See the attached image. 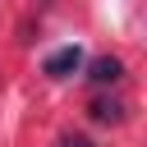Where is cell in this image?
Returning <instances> with one entry per match:
<instances>
[{
  "instance_id": "obj_2",
  "label": "cell",
  "mask_w": 147,
  "mask_h": 147,
  "mask_svg": "<svg viewBox=\"0 0 147 147\" xmlns=\"http://www.w3.org/2000/svg\"><path fill=\"white\" fill-rule=\"evenodd\" d=\"M124 78V64L115 60V55H96L92 64H87V83H96V87H110V83H119Z\"/></svg>"
},
{
  "instance_id": "obj_1",
  "label": "cell",
  "mask_w": 147,
  "mask_h": 147,
  "mask_svg": "<svg viewBox=\"0 0 147 147\" xmlns=\"http://www.w3.org/2000/svg\"><path fill=\"white\" fill-rule=\"evenodd\" d=\"M78 69H83V46H60V51H51L46 64H41L46 78H69V74H78Z\"/></svg>"
},
{
  "instance_id": "obj_3",
  "label": "cell",
  "mask_w": 147,
  "mask_h": 147,
  "mask_svg": "<svg viewBox=\"0 0 147 147\" xmlns=\"http://www.w3.org/2000/svg\"><path fill=\"white\" fill-rule=\"evenodd\" d=\"M87 115H92L96 124H119V119H124V101H119V96H106V92H101V96H92Z\"/></svg>"
},
{
  "instance_id": "obj_4",
  "label": "cell",
  "mask_w": 147,
  "mask_h": 147,
  "mask_svg": "<svg viewBox=\"0 0 147 147\" xmlns=\"http://www.w3.org/2000/svg\"><path fill=\"white\" fill-rule=\"evenodd\" d=\"M60 147H96V142H92V138H83V133H64V138H60Z\"/></svg>"
}]
</instances>
